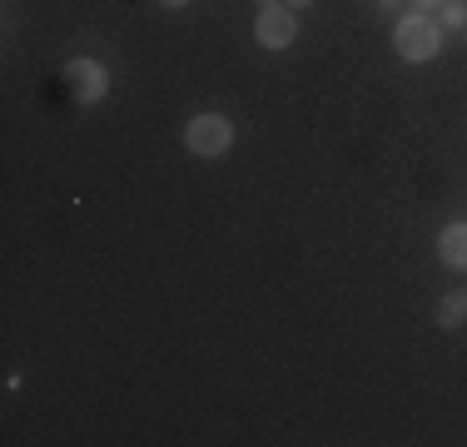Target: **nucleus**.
Returning a JSON list of instances; mask_svg holds the SVG:
<instances>
[{
    "instance_id": "f257e3e1",
    "label": "nucleus",
    "mask_w": 467,
    "mask_h": 447,
    "mask_svg": "<svg viewBox=\"0 0 467 447\" xmlns=\"http://www.w3.org/2000/svg\"><path fill=\"white\" fill-rule=\"evenodd\" d=\"M442 40H448V30L438 26V16H422V10H408V16H398V26H393V50L403 55L408 65L438 60Z\"/></svg>"
},
{
    "instance_id": "f8f14e48",
    "label": "nucleus",
    "mask_w": 467,
    "mask_h": 447,
    "mask_svg": "<svg viewBox=\"0 0 467 447\" xmlns=\"http://www.w3.org/2000/svg\"><path fill=\"white\" fill-rule=\"evenodd\" d=\"M269 5H279V0H259V10H269Z\"/></svg>"
},
{
    "instance_id": "0eeeda50",
    "label": "nucleus",
    "mask_w": 467,
    "mask_h": 447,
    "mask_svg": "<svg viewBox=\"0 0 467 447\" xmlns=\"http://www.w3.org/2000/svg\"><path fill=\"white\" fill-rule=\"evenodd\" d=\"M438 26L442 30H467V5L462 0H448V5L438 10Z\"/></svg>"
},
{
    "instance_id": "6e6552de",
    "label": "nucleus",
    "mask_w": 467,
    "mask_h": 447,
    "mask_svg": "<svg viewBox=\"0 0 467 447\" xmlns=\"http://www.w3.org/2000/svg\"><path fill=\"white\" fill-rule=\"evenodd\" d=\"M448 0H408V10H422V16H438Z\"/></svg>"
},
{
    "instance_id": "1a4fd4ad",
    "label": "nucleus",
    "mask_w": 467,
    "mask_h": 447,
    "mask_svg": "<svg viewBox=\"0 0 467 447\" xmlns=\"http://www.w3.org/2000/svg\"><path fill=\"white\" fill-rule=\"evenodd\" d=\"M373 5H378V10H383V16H398V10H403V5H408V0H373Z\"/></svg>"
},
{
    "instance_id": "9d476101",
    "label": "nucleus",
    "mask_w": 467,
    "mask_h": 447,
    "mask_svg": "<svg viewBox=\"0 0 467 447\" xmlns=\"http://www.w3.org/2000/svg\"><path fill=\"white\" fill-rule=\"evenodd\" d=\"M284 5H288V10H308L314 0H284Z\"/></svg>"
},
{
    "instance_id": "7ed1b4c3",
    "label": "nucleus",
    "mask_w": 467,
    "mask_h": 447,
    "mask_svg": "<svg viewBox=\"0 0 467 447\" xmlns=\"http://www.w3.org/2000/svg\"><path fill=\"white\" fill-rule=\"evenodd\" d=\"M65 80H70V95L80 99V105H99V99L109 95V75H105V65L90 60V55H75V60L65 65Z\"/></svg>"
},
{
    "instance_id": "9b49d317",
    "label": "nucleus",
    "mask_w": 467,
    "mask_h": 447,
    "mask_svg": "<svg viewBox=\"0 0 467 447\" xmlns=\"http://www.w3.org/2000/svg\"><path fill=\"white\" fill-rule=\"evenodd\" d=\"M160 5H170V10H184V5H189V0H160Z\"/></svg>"
},
{
    "instance_id": "39448f33",
    "label": "nucleus",
    "mask_w": 467,
    "mask_h": 447,
    "mask_svg": "<svg viewBox=\"0 0 467 447\" xmlns=\"http://www.w3.org/2000/svg\"><path fill=\"white\" fill-rule=\"evenodd\" d=\"M438 259L448 268H467V224H448L438 234Z\"/></svg>"
},
{
    "instance_id": "423d86ee",
    "label": "nucleus",
    "mask_w": 467,
    "mask_h": 447,
    "mask_svg": "<svg viewBox=\"0 0 467 447\" xmlns=\"http://www.w3.org/2000/svg\"><path fill=\"white\" fill-rule=\"evenodd\" d=\"M462 323H467V288H452L438 304V328H462Z\"/></svg>"
},
{
    "instance_id": "f03ea898",
    "label": "nucleus",
    "mask_w": 467,
    "mask_h": 447,
    "mask_svg": "<svg viewBox=\"0 0 467 447\" xmlns=\"http://www.w3.org/2000/svg\"><path fill=\"white\" fill-rule=\"evenodd\" d=\"M184 144L189 154H199V160H219V154H229L234 144V125L224 115H194L184 130Z\"/></svg>"
},
{
    "instance_id": "20e7f679",
    "label": "nucleus",
    "mask_w": 467,
    "mask_h": 447,
    "mask_svg": "<svg viewBox=\"0 0 467 447\" xmlns=\"http://www.w3.org/2000/svg\"><path fill=\"white\" fill-rule=\"evenodd\" d=\"M254 40L264 45V50H288V45L298 40V20H294V10L288 5H269V10H259V20H254Z\"/></svg>"
}]
</instances>
